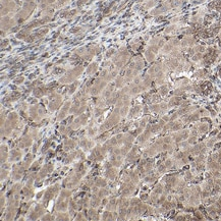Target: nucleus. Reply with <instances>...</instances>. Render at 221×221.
Here are the masks:
<instances>
[{
    "label": "nucleus",
    "instance_id": "nucleus-1",
    "mask_svg": "<svg viewBox=\"0 0 221 221\" xmlns=\"http://www.w3.org/2000/svg\"><path fill=\"white\" fill-rule=\"evenodd\" d=\"M180 98H172L171 99V101H170V103H169V105L170 106H172V105H176V104H179L180 103Z\"/></svg>",
    "mask_w": 221,
    "mask_h": 221
},
{
    "label": "nucleus",
    "instance_id": "nucleus-2",
    "mask_svg": "<svg viewBox=\"0 0 221 221\" xmlns=\"http://www.w3.org/2000/svg\"><path fill=\"white\" fill-rule=\"evenodd\" d=\"M160 93H161V95L167 94V88H166V87H162V88H161V90H160Z\"/></svg>",
    "mask_w": 221,
    "mask_h": 221
},
{
    "label": "nucleus",
    "instance_id": "nucleus-3",
    "mask_svg": "<svg viewBox=\"0 0 221 221\" xmlns=\"http://www.w3.org/2000/svg\"><path fill=\"white\" fill-rule=\"evenodd\" d=\"M147 57H148V60L149 61H152L154 59V54H152V53H147Z\"/></svg>",
    "mask_w": 221,
    "mask_h": 221
}]
</instances>
